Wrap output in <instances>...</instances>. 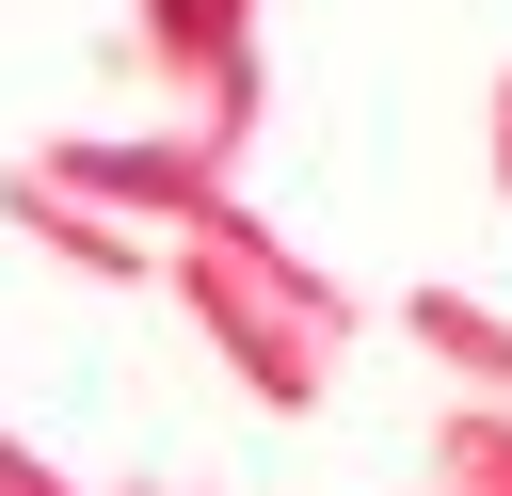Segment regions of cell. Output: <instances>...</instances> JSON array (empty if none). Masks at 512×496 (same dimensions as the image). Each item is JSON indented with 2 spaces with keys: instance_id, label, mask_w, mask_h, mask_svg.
I'll return each instance as SVG.
<instances>
[{
  "instance_id": "obj_1",
  "label": "cell",
  "mask_w": 512,
  "mask_h": 496,
  "mask_svg": "<svg viewBox=\"0 0 512 496\" xmlns=\"http://www.w3.org/2000/svg\"><path fill=\"white\" fill-rule=\"evenodd\" d=\"M0 496H64V480H48V464H32L16 432H0Z\"/></svg>"
}]
</instances>
